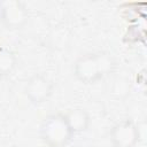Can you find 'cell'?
I'll return each mask as SVG.
<instances>
[{"instance_id": "cell-1", "label": "cell", "mask_w": 147, "mask_h": 147, "mask_svg": "<svg viewBox=\"0 0 147 147\" xmlns=\"http://www.w3.org/2000/svg\"><path fill=\"white\" fill-rule=\"evenodd\" d=\"M116 62L106 52L88 53L77 59L74 64V74L78 80L85 84H93L114 72Z\"/></svg>"}, {"instance_id": "cell-2", "label": "cell", "mask_w": 147, "mask_h": 147, "mask_svg": "<svg viewBox=\"0 0 147 147\" xmlns=\"http://www.w3.org/2000/svg\"><path fill=\"white\" fill-rule=\"evenodd\" d=\"M72 136L74 133L62 114L49 115L41 123L40 137L48 147H64Z\"/></svg>"}, {"instance_id": "cell-3", "label": "cell", "mask_w": 147, "mask_h": 147, "mask_svg": "<svg viewBox=\"0 0 147 147\" xmlns=\"http://www.w3.org/2000/svg\"><path fill=\"white\" fill-rule=\"evenodd\" d=\"M139 138V127L131 119L117 123L110 131V141L114 147H134Z\"/></svg>"}, {"instance_id": "cell-4", "label": "cell", "mask_w": 147, "mask_h": 147, "mask_svg": "<svg viewBox=\"0 0 147 147\" xmlns=\"http://www.w3.org/2000/svg\"><path fill=\"white\" fill-rule=\"evenodd\" d=\"M53 92V83L44 75H33L25 85V94L28 99L34 103L40 105L49 99Z\"/></svg>"}, {"instance_id": "cell-5", "label": "cell", "mask_w": 147, "mask_h": 147, "mask_svg": "<svg viewBox=\"0 0 147 147\" xmlns=\"http://www.w3.org/2000/svg\"><path fill=\"white\" fill-rule=\"evenodd\" d=\"M29 18V13L25 6L17 0L3 1V18L2 22L8 29H21L25 25Z\"/></svg>"}, {"instance_id": "cell-6", "label": "cell", "mask_w": 147, "mask_h": 147, "mask_svg": "<svg viewBox=\"0 0 147 147\" xmlns=\"http://www.w3.org/2000/svg\"><path fill=\"white\" fill-rule=\"evenodd\" d=\"M64 118L72 131V133H80L88 129L90 126V115L83 108H74L64 114Z\"/></svg>"}, {"instance_id": "cell-7", "label": "cell", "mask_w": 147, "mask_h": 147, "mask_svg": "<svg viewBox=\"0 0 147 147\" xmlns=\"http://www.w3.org/2000/svg\"><path fill=\"white\" fill-rule=\"evenodd\" d=\"M15 65H16L15 54L7 48H0V76L10 74L14 70Z\"/></svg>"}, {"instance_id": "cell-8", "label": "cell", "mask_w": 147, "mask_h": 147, "mask_svg": "<svg viewBox=\"0 0 147 147\" xmlns=\"http://www.w3.org/2000/svg\"><path fill=\"white\" fill-rule=\"evenodd\" d=\"M3 18V1H0V22H2Z\"/></svg>"}, {"instance_id": "cell-9", "label": "cell", "mask_w": 147, "mask_h": 147, "mask_svg": "<svg viewBox=\"0 0 147 147\" xmlns=\"http://www.w3.org/2000/svg\"><path fill=\"white\" fill-rule=\"evenodd\" d=\"M0 77H1V76H0Z\"/></svg>"}]
</instances>
